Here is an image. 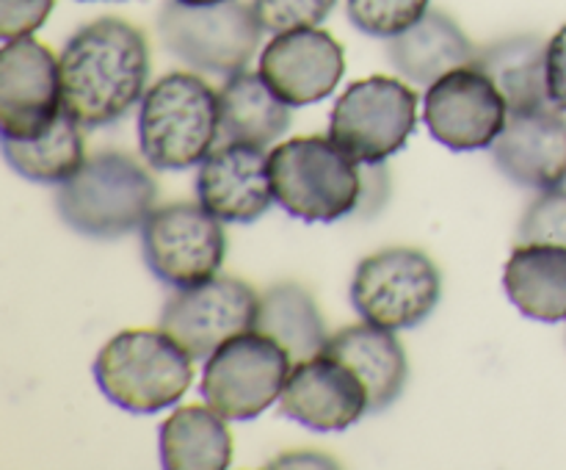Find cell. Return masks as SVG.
I'll return each instance as SVG.
<instances>
[{
	"label": "cell",
	"instance_id": "7402d4cb",
	"mask_svg": "<svg viewBox=\"0 0 566 470\" xmlns=\"http://www.w3.org/2000/svg\"><path fill=\"white\" fill-rule=\"evenodd\" d=\"M221 136L227 142H247L269 147L291 127V105L282 103L260 72L241 70L227 75L219 88Z\"/></svg>",
	"mask_w": 566,
	"mask_h": 470
},
{
	"label": "cell",
	"instance_id": "44dd1931",
	"mask_svg": "<svg viewBox=\"0 0 566 470\" xmlns=\"http://www.w3.org/2000/svg\"><path fill=\"white\" fill-rule=\"evenodd\" d=\"M475 66L501 88L509 114H528L553 105L547 94V42L542 36L523 33L486 44L475 55Z\"/></svg>",
	"mask_w": 566,
	"mask_h": 470
},
{
	"label": "cell",
	"instance_id": "d4e9b609",
	"mask_svg": "<svg viewBox=\"0 0 566 470\" xmlns=\"http://www.w3.org/2000/svg\"><path fill=\"white\" fill-rule=\"evenodd\" d=\"M3 155L11 169L25 180L61 186L86 164L83 125L61 111L59 119L36 138H3Z\"/></svg>",
	"mask_w": 566,
	"mask_h": 470
},
{
	"label": "cell",
	"instance_id": "5bb4252c",
	"mask_svg": "<svg viewBox=\"0 0 566 470\" xmlns=\"http://www.w3.org/2000/svg\"><path fill=\"white\" fill-rule=\"evenodd\" d=\"M260 77L291 108L329 97L346 72V53L332 33L315 28H293L274 33L260 53Z\"/></svg>",
	"mask_w": 566,
	"mask_h": 470
},
{
	"label": "cell",
	"instance_id": "ac0fdd59",
	"mask_svg": "<svg viewBox=\"0 0 566 470\" xmlns=\"http://www.w3.org/2000/svg\"><path fill=\"white\" fill-rule=\"evenodd\" d=\"M326 354L346 363L368 387V412H385L403 393L409 376L407 352L392 330L365 324L346 326L329 335L324 346Z\"/></svg>",
	"mask_w": 566,
	"mask_h": 470
},
{
	"label": "cell",
	"instance_id": "cb8c5ba5",
	"mask_svg": "<svg viewBox=\"0 0 566 470\" xmlns=\"http://www.w3.org/2000/svg\"><path fill=\"white\" fill-rule=\"evenodd\" d=\"M254 330L265 332L280 346H285L293 363L321 354L326 341H329L324 315H321L313 293L298 285V282H280V285H271L260 296V313Z\"/></svg>",
	"mask_w": 566,
	"mask_h": 470
},
{
	"label": "cell",
	"instance_id": "3957f363",
	"mask_svg": "<svg viewBox=\"0 0 566 470\" xmlns=\"http://www.w3.org/2000/svg\"><path fill=\"white\" fill-rule=\"evenodd\" d=\"M158 186L133 155L103 149L61 182L55 208L61 221L86 238H122L144 227L155 210Z\"/></svg>",
	"mask_w": 566,
	"mask_h": 470
},
{
	"label": "cell",
	"instance_id": "277c9868",
	"mask_svg": "<svg viewBox=\"0 0 566 470\" xmlns=\"http://www.w3.org/2000/svg\"><path fill=\"white\" fill-rule=\"evenodd\" d=\"M191 354L164 330H125L94 359V379L111 404L133 415L169 409L191 387Z\"/></svg>",
	"mask_w": 566,
	"mask_h": 470
},
{
	"label": "cell",
	"instance_id": "83f0119b",
	"mask_svg": "<svg viewBox=\"0 0 566 470\" xmlns=\"http://www.w3.org/2000/svg\"><path fill=\"white\" fill-rule=\"evenodd\" d=\"M335 3L337 0H252L260 25L271 33L321 25Z\"/></svg>",
	"mask_w": 566,
	"mask_h": 470
},
{
	"label": "cell",
	"instance_id": "30bf717a",
	"mask_svg": "<svg viewBox=\"0 0 566 470\" xmlns=\"http://www.w3.org/2000/svg\"><path fill=\"white\" fill-rule=\"evenodd\" d=\"M142 249L149 271L171 288L208 282L221 269L227 236L202 202H171L155 208L142 227Z\"/></svg>",
	"mask_w": 566,
	"mask_h": 470
},
{
	"label": "cell",
	"instance_id": "9c48e42d",
	"mask_svg": "<svg viewBox=\"0 0 566 470\" xmlns=\"http://www.w3.org/2000/svg\"><path fill=\"white\" fill-rule=\"evenodd\" d=\"M442 276L434 260L412 247L368 254L352 280V304L363 321L385 330H412L434 313Z\"/></svg>",
	"mask_w": 566,
	"mask_h": 470
},
{
	"label": "cell",
	"instance_id": "603a6c76",
	"mask_svg": "<svg viewBox=\"0 0 566 470\" xmlns=\"http://www.w3.org/2000/svg\"><path fill=\"white\" fill-rule=\"evenodd\" d=\"M160 462L169 470H224L232 462V435L213 407H180L160 424Z\"/></svg>",
	"mask_w": 566,
	"mask_h": 470
},
{
	"label": "cell",
	"instance_id": "ba28073f",
	"mask_svg": "<svg viewBox=\"0 0 566 470\" xmlns=\"http://www.w3.org/2000/svg\"><path fill=\"white\" fill-rule=\"evenodd\" d=\"M418 125V94L398 77L352 83L332 108L329 138L357 164H385L407 147Z\"/></svg>",
	"mask_w": 566,
	"mask_h": 470
},
{
	"label": "cell",
	"instance_id": "5b68a950",
	"mask_svg": "<svg viewBox=\"0 0 566 470\" xmlns=\"http://www.w3.org/2000/svg\"><path fill=\"white\" fill-rule=\"evenodd\" d=\"M271 186L282 208L302 221H337L363 205L359 164L326 136H296L271 149Z\"/></svg>",
	"mask_w": 566,
	"mask_h": 470
},
{
	"label": "cell",
	"instance_id": "ffe728a7",
	"mask_svg": "<svg viewBox=\"0 0 566 470\" xmlns=\"http://www.w3.org/2000/svg\"><path fill=\"white\" fill-rule=\"evenodd\" d=\"M503 288L525 318L542 324L566 321L564 243H517L503 269Z\"/></svg>",
	"mask_w": 566,
	"mask_h": 470
},
{
	"label": "cell",
	"instance_id": "4dcf8cb0",
	"mask_svg": "<svg viewBox=\"0 0 566 470\" xmlns=\"http://www.w3.org/2000/svg\"><path fill=\"white\" fill-rule=\"evenodd\" d=\"M180 3H191V6H210V3H221V0H180Z\"/></svg>",
	"mask_w": 566,
	"mask_h": 470
},
{
	"label": "cell",
	"instance_id": "7a4b0ae2",
	"mask_svg": "<svg viewBox=\"0 0 566 470\" xmlns=\"http://www.w3.org/2000/svg\"><path fill=\"white\" fill-rule=\"evenodd\" d=\"M221 136L219 92L191 72H171L155 81L138 111V147L160 171L202 164Z\"/></svg>",
	"mask_w": 566,
	"mask_h": 470
},
{
	"label": "cell",
	"instance_id": "4fadbf2b",
	"mask_svg": "<svg viewBox=\"0 0 566 470\" xmlns=\"http://www.w3.org/2000/svg\"><path fill=\"white\" fill-rule=\"evenodd\" d=\"M64 111L61 64L33 36L0 48V130L3 138H36Z\"/></svg>",
	"mask_w": 566,
	"mask_h": 470
},
{
	"label": "cell",
	"instance_id": "f1b7e54d",
	"mask_svg": "<svg viewBox=\"0 0 566 470\" xmlns=\"http://www.w3.org/2000/svg\"><path fill=\"white\" fill-rule=\"evenodd\" d=\"M55 0H0V36L3 42L31 36L48 22Z\"/></svg>",
	"mask_w": 566,
	"mask_h": 470
},
{
	"label": "cell",
	"instance_id": "52a82bcc",
	"mask_svg": "<svg viewBox=\"0 0 566 470\" xmlns=\"http://www.w3.org/2000/svg\"><path fill=\"white\" fill-rule=\"evenodd\" d=\"M291 370L293 359L285 346L265 332L249 330L210 354L199 393L227 420H254L280 401Z\"/></svg>",
	"mask_w": 566,
	"mask_h": 470
},
{
	"label": "cell",
	"instance_id": "8992f818",
	"mask_svg": "<svg viewBox=\"0 0 566 470\" xmlns=\"http://www.w3.org/2000/svg\"><path fill=\"white\" fill-rule=\"evenodd\" d=\"M263 31L254 6L243 0L210 6L166 0L158 11V36L164 48L182 64L210 75H235L247 70Z\"/></svg>",
	"mask_w": 566,
	"mask_h": 470
},
{
	"label": "cell",
	"instance_id": "e0dca14e",
	"mask_svg": "<svg viewBox=\"0 0 566 470\" xmlns=\"http://www.w3.org/2000/svg\"><path fill=\"white\" fill-rule=\"evenodd\" d=\"M495 164L509 180L534 191L566 186V116L556 105L509 114L506 127L492 144Z\"/></svg>",
	"mask_w": 566,
	"mask_h": 470
},
{
	"label": "cell",
	"instance_id": "4316f807",
	"mask_svg": "<svg viewBox=\"0 0 566 470\" xmlns=\"http://www.w3.org/2000/svg\"><path fill=\"white\" fill-rule=\"evenodd\" d=\"M517 243H564L566 247V191H542L525 210L517 227Z\"/></svg>",
	"mask_w": 566,
	"mask_h": 470
},
{
	"label": "cell",
	"instance_id": "2e32d148",
	"mask_svg": "<svg viewBox=\"0 0 566 470\" xmlns=\"http://www.w3.org/2000/svg\"><path fill=\"white\" fill-rule=\"evenodd\" d=\"M199 202L221 221L252 224L276 202L269 158L263 147L247 142H224L199 166Z\"/></svg>",
	"mask_w": 566,
	"mask_h": 470
},
{
	"label": "cell",
	"instance_id": "d6986e66",
	"mask_svg": "<svg viewBox=\"0 0 566 470\" xmlns=\"http://www.w3.org/2000/svg\"><path fill=\"white\" fill-rule=\"evenodd\" d=\"M387 55L398 75L412 81L415 86H431L451 70L475 64L479 50L464 36L453 17L446 11H426L423 20L387 39Z\"/></svg>",
	"mask_w": 566,
	"mask_h": 470
},
{
	"label": "cell",
	"instance_id": "484cf974",
	"mask_svg": "<svg viewBox=\"0 0 566 470\" xmlns=\"http://www.w3.org/2000/svg\"><path fill=\"white\" fill-rule=\"evenodd\" d=\"M348 20L365 36L392 39L423 20L429 0H348Z\"/></svg>",
	"mask_w": 566,
	"mask_h": 470
},
{
	"label": "cell",
	"instance_id": "f546056e",
	"mask_svg": "<svg viewBox=\"0 0 566 470\" xmlns=\"http://www.w3.org/2000/svg\"><path fill=\"white\" fill-rule=\"evenodd\" d=\"M547 94L556 108L566 111V25L547 42Z\"/></svg>",
	"mask_w": 566,
	"mask_h": 470
},
{
	"label": "cell",
	"instance_id": "6da1fadb",
	"mask_svg": "<svg viewBox=\"0 0 566 470\" xmlns=\"http://www.w3.org/2000/svg\"><path fill=\"white\" fill-rule=\"evenodd\" d=\"M59 64L64 111L88 130L119 122L147 94V39L119 17H99L77 28Z\"/></svg>",
	"mask_w": 566,
	"mask_h": 470
},
{
	"label": "cell",
	"instance_id": "9a60e30c",
	"mask_svg": "<svg viewBox=\"0 0 566 470\" xmlns=\"http://www.w3.org/2000/svg\"><path fill=\"white\" fill-rule=\"evenodd\" d=\"M280 407L313 431H346L368 412V387L346 363L321 352L293 363Z\"/></svg>",
	"mask_w": 566,
	"mask_h": 470
},
{
	"label": "cell",
	"instance_id": "8fae6325",
	"mask_svg": "<svg viewBox=\"0 0 566 470\" xmlns=\"http://www.w3.org/2000/svg\"><path fill=\"white\" fill-rule=\"evenodd\" d=\"M260 296L235 276H210L177 288L164 304L160 330L169 332L193 359H208L221 343L258 326Z\"/></svg>",
	"mask_w": 566,
	"mask_h": 470
},
{
	"label": "cell",
	"instance_id": "7c38bea8",
	"mask_svg": "<svg viewBox=\"0 0 566 470\" xmlns=\"http://www.w3.org/2000/svg\"><path fill=\"white\" fill-rule=\"evenodd\" d=\"M423 122L442 147L473 153L497 142L509 122V105L495 81L468 64L431 83L423 100Z\"/></svg>",
	"mask_w": 566,
	"mask_h": 470
}]
</instances>
